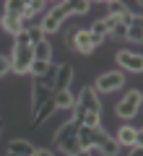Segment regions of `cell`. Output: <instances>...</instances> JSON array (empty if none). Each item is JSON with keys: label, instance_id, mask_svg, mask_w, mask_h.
<instances>
[{"label": "cell", "instance_id": "6", "mask_svg": "<svg viewBox=\"0 0 143 156\" xmlns=\"http://www.w3.org/2000/svg\"><path fill=\"white\" fill-rule=\"evenodd\" d=\"M125 86V73L122 70H112V73H104V76H99L96 78V83H94V91L96 94H112V91H117V89H122Z\"/></svg>", "mask_w": 143, "mask_h": 156}, {"label": "cell", "instance_id": "22", "mask_svg": "<svg viewBox=\"0 0 143 156\" xmlns=\"http://www.w3.org/2000/svg\"><path fill=\"white\" fill-rule=\"evenodd\" d=\"M44 5H47L44 0H31V3H26V11H23V18H21V21H23V23H29L34 16H37V13H42V11H44Z\"/></svg>", "mask_w": 143, "mask_h": 156}, {"label": "cell", "instance_id": "32", "mask_svg": "<svg viewBox=\"0 0 143 156\" xmlns=\"http://www.w3.org/2000/svg\"><path fill=\"white\" fill-rule=\"evenodd\" d=\"M130 156H143V148H138V146H133V148H130Z\"/></svg>", "mask_w": 143, "mask_h": 156}, {"label": "cell", "instance_id": "9", "mask_svg": "<svg viewBox=\"0 0 143 156\" xmlns=\"http://www.w3.org/2000/svg\"><path fill=\"white\" fill-rule=\"evenodd\" d=\"M117 62H120L125 70H130V73H141L143 70V57L138 55V52H130V50L117 52Z\"/></svg>", "mask_w": 143, "mask_h": 156}, {"label": "cell", "instance_id": "12", "mask_svg": "<svg viewBox=\"0 0 143 156\" xmlns=\"http://www.w3.org/2000/svg\"><path fill=\"white\" fill-rule=\"evenodd\" d=\"M52 112H57V109H55V101H52V99H50V101H44V104L39 107L37 112H34L31 128L37 130V128H39V125H42V122H47V120H50V117H52Z\"/></svg>", "mask_w": 143, "mask_h": 156}, {"label": "cell", "instance_id": "13", "mask_svg": "<svg viewBox=\"0 0 143 156\" xmlns=\"http://www.w3.org/2000/svg\"><path fill=\"white\" fill-rule=\"evenodd\" d=\"M117 23V18H109V16H104V18H99V21H94L91 26H88V34H96V37H104L107 39V34L112 31V26Z\"/></svg>", "mask_w": 143, "mask_h": 156}, {"label": "cell", "instance_id": "31", "mask_svg": "<svg viewBox=\"0 0 143 156\" xmlns=\"http://www.w3.org/2000/svg\"><path fill=\"white\" fill-rule=\"evenodd\" d=\"M31 156H55V151H50V148H34Z\"/></svg>", "mask_w": 143, "mask_h": 156}, {"label": "cell", "instance_id": "3", "mask_svg": "<svg viewBox=\"0 0 143 156\" xmlns=\"http://www.w3.org/2000/svg\"><path fill=\"white\" fill-rule=\"evenodd\" d=\"M68 16H70V5H68V3H57L55 8H50V11L44 13L39 29L44 31V37H47V34H55V31H60L63 21H65Z\"/></svg>", "mask_w": 143, "mask_h": 156}, {"label": "cell", "instance_id": "19", "mask_svg": "<svg viewBox=\"0 0 143 156\" xmlns=\"http://www.w3.org/2000/svg\"><path fill=\"white\" fill-rule=\"evenodd\" d=\"M31 52H34V60L50 62V57H52V44L44 39V42H39V44H31Z\"/></svg>", "mask_w": 143, "mask_h": 156}, {"label": "cell", "instance_id": "8", "mask_svg": "<svg viewBox=\"0 0 143 156\" xmlns=\"http://www.w3.org/2000/svg\"><path fill=\"white\" fill-rule=\"evenodd\" d=\"M117 146H125V148H133V146H138V148H143V133L138 128H130V125H125V128L117 130Z\"/></svg>", "mask_w": 143, "mask_h": 156}, {"label": "cell", "instance_id": "33", "mask_svg": "<svg viewBox=\"0 0 143 156\" xmlns=\"http://www.w3.org/2000/svg\"><path fill=\"white\" fill-rule=\"evenodd\" d=\"M76 156H88V151H78V154Z\"/></svg>", "mask_w": 143, "mask_h": 156}, {"label": "cell", "instance_id": "24", "mask_svg": "<svg viewBox=\"0 0 143 156\" xmlns=\"http://www.w3.org/2000/svg\"><path fill=\"white\" fill-rule=\"evenodd\" d=\"M73 122L83 125V128H102V115H81V117H76Z\"/></svg>", "mask_w": 143, "mask_h": 156}, {"label": "cell", "instance_id": "16", "mask_svg": "<svg viewBox=\"0 0 143 156\" xmlns=\"http://www.w3.org/2000/svg\"><path fill=\"white\" fill-rule=\"evenodd\" d=\"M0 26H3V31H5V34H13V37H16L18 31H26V23H23L21 18H16V16H5V13H3V21H0Z\"/></svg>", "mask_w": 143, "mask_h": 156}, {"label": "cell", "instance_id": "4", "mask_svg": "<svg viewBox=\"0 0 143 156\" xmlns=\"http://www.w3.org/2000/svg\"><path fill=\"white\" fill-rule=\"evenodd\" d=\"M109 138V133H107L104 128H78V143H81V148L83 151H88V148H99L104 140Z\"/></svg>", "mask_w": 143, "mask_h": 156}, {"label": "cell", "instance_id": "20", "mask_svg": "<svg viewBox=\"0 0 143 156\" xmlns=\"http://www.w3.org/2000/svg\"><path fill=\"white\" fill-rule=\"evenodd\" d=\"M23 11H26V3H23V0H5V3H3V13H5V16L23 18Z\"/></svg>", "mask_w": 143, "mask_h": 156}, {"label": "cell", "instance_id": "10", "mask_svg": "<svg viewBox=\"0 0 143 156\" xmlns=\"http://www.w3.org/2000/svg\"><path fill=\"white\" fill-rule=\"evenodd\" d=\"M70 81H73V65H70V62H63V65H57V76H55L52 94H55V91H65L68 86H70Z\"/></svg>", "mask_w": 143, "mask_h": 156}, {"label": "cell", "instance_id": "29", "mask_svg": "<svg viewBox=\"0 0 143 156\" xmlns=\"http://www.w3.org/2000/svg\"><path fill=\"white\" fill-rule=\"evenodd\" d=\"M109 34H112V37H117V39H125V34H127V26L117 21L115 26H112V31H109Z\"/></svg>", "mask_w": 143, "mask_h": 156}, {"label": "cell", "instance_id": "18", "mask_svg": "<svg viewBox=\"0 0 143 156\" xmlns=\"http://www.w3.org/2000/svg\"><path fill=\"white\" fill-rule=\"evenodd\" d=\"M141 16H133L130 18V23H127V34H125V39H127V42H135V44H138V42H141V39H143V26H141Z\"/></svg>", "mask_w": 143, "mask_h": 156}, {"label": "cell", "instance_id": "23", "mask_svg": "<svg viewBox=\"0 0 143 156\" xmlns=\"http://www.w3.org/2000/svg\"><path fill=\"white\" fill-rule=\"evenodd\" d=\"M125 13H127L125 3H120V0H109V3H107V16H109V18H117V21H120Z\"/></svg>", "mask_w": 143, "mask_h": 156}, {"label": "cell", "instance_id": "7", "mask_svg": "<svg viewBox=\"0 0 143 156\" xmlns=\"http://www.w3.org/2000/svg\"><path fill=\"white\" fill-rule=\"evenodd\" d=\"M34 60V52L31 47H13V57H11V70L18 73V76H26L29 65Z\"/></svg>", "mask_w": 143, "mask_h": 156}, {"label": "cell", "instance_id": "21", "mask_svg": "<svg viewBox=\"0 0 143 156\" xmlns=\"http://www.w3.org/2000/svg\"><path fill=\"white\" fill-rule=\"evenodd\" d=\"M55 76H57V65L50 62V65H47V73L39 76V78H34V83H39V86H44V89L52 91V86H55Z\"/></svg>", "mask_w": 143, "mask_h": 156}, {"label": "cell", "instance_id": "26", "mask_svg": "<svg viewBox=\"0 0 143 156\" xmlns=\"http://www.w3.org/2000/svg\"><path fill=\"white\" fill-rule=\"evenodd\" d=\"M26 37H29V42H31V44H39V42H44V39H47L42 29H39V26H31V23L26 26Z\"/></svg>", "mask_w": 143, "mask_h": 156}, {"label": "cell", "instance_id": "28", "mask_svg": "<svg viewBox=\"0 0 143 156\" xmlns=\"http://www.w3.org/2000/svg\"><path fill=\"white\" fill-rule=\"evenodd\" d=\"M13 47H31V42H29L26 31H18L16 37H13Z\"/></svg>", "mask_w": 143, "mask_h": 156}, {"label": "cell", "instance_id": "14", "mask_svg": "<svg viewBox=\"0 0 143 156\" xmlns=\"http://www.w3.org/2000/svg\"><path fill=\"white\" fill-rule=\"evenodd\" d=\"M52 101H55V109L68 112V109H73V104H76V96L70 94V89H65V91H55V94H52Z\"/></svg>", "mask_w": 143, "mask_h": 156}, {"label": "cell", "instance_id": "11", "mask_svg": "<svg viewBox=\"0 0 143 156\" xmlns=\"http://www.w3.org/2000/svg\"><path fill=\"white\" fill-rule=\"evenodd\" d=\"M50 99H52V91L50 89H44V86H39V83L31 86V112H37L44 101H50Z\"/></svg>", "mask_w": 143, "mask_h": 156}, {"label": "cell", "instance_id": "27", "mask_svg": "<svg viewBox=\"0 0 143 156\" xmlns=\"http://www.w3.org/2000/svg\"><path fill=\"white\" fill-rule=\"evenodd\" d=\"M68 5H70V13H78V16H83V13H88L91 3H88V0H68Z\"/></svg>", "mask_w": 143, "mask_h": 156}, {"label": "cell", "instance_id": "30", "mask_svg": "<svg viewBox=\"0 0 143 156\" xmlns=\"http://www.w3.org/2000/svg\"><path fill=\"white\" fill-rule=\"evenodd\" d=\"M11 73V57L0 55V76H8Z\"/></svg>", "mask_w": 143, "mask_h": 156}, {"label": "cell", "instance_id": "2", "mask_svg": "<svg viewBox=\"0 0 143 156\" xmlns=\"http://www.w3.org/2000/svg\"><path fill=\"white\" fill-rule=\"evenodd\" d=\"M70 112H73V120L81 115H102V101H99V94L94 91V86H83Z\"/></svg>", "mask_w": 143, "mask_h": 156}, {"label": "cell", "instance_id": "35", "mask_svg": "<svg viewBox=\"0 0 143 156\" xmlns=\"http://www.w3.org/2000/svg\"><path fill=\"white\" fill-rule=\"evenodd\" d=\"M0 125H3V122H0Z\"/></svg>", "mask_w": 143, "mask_h": 156}, {"label": "cell", "instance_id": "1", "mask_svg": "<svg viewBox=\"0 0 143 156\" xmlns=\"http://www.w3.org/2000/svg\"><path fill=\"white\" fill-rule=\"evenodd\" d=\"M55 146H57L65 156H76L78 151H83L81 143H78V122L65 120V122L57 128V133H55Z\"/></svg>", "mask_w": 143, "mask_h": 156}, {"label": "cell", "instance_id": "34", "mask_svg": "<svg viewBox=\"0 0 143 156\" xmlns=\"http://www.w3.org/2000/svg\"><path fill=\"white\" fill-rule=\"evenodd\" d=\"M5 156H21V154H5Z\"/></svg>", "mask_w": 143, "mask_h": 156}, {"label": "cell", "instance_id": "15", "mask_svg": "<svg viewBox=\"0 0 143 156\" xmlns=\"http://www.w3.org/2000/svg\"><path fill=\"white\" fill-rule=\"evenodd\" d=\"M34 148H37V146H34V143H29L26 138H13L11 143H8V154H21V156H31V154H34Z\"/></svg>", "mask_w": 143, "mask_h": 156}, {"label": "cell", "instance_id": "25", "mask_svg": "<svg viewBox=\"0 0 143 156\" xmlns=\"http://www.w3.org/2000/svg\"><path fill=\"white\" fill-rule=\"evenodd\" d=\"M99 154H102V156H117V154H120V146H117V140H115V138H107L104 143L99 146Z\"/></svg>", "mask_w": 143, "mask_h": 156}, {"label": "cell", "instance_id": "17", "mask_svg": "<svg viewBox=\"0 0 143 156\" xmlns=\"http://www.w3.org/2000/svg\"><path fill=\"white\" fill-rule=\"evenodd\" d=\"M73 47H76L81 55H91L94 52V47L88 44V29H81V31L73 34Z\"/></svg>", "mask_w": 143, "mask_h": 156}, {"label": "cell", "instance_id": "5", "mask_svg": "<svg viewBox=\"0 0 143 156\" xmlns=\"http://www.w3.org/2000/svg\"><path fill=\"white\" fill-rule=\"evenodd\" d=\"M141 101H143V91H141V89L127 91L125 99L117 104V117H122V120H130V117H135L138 109H141Z\"/></svg>", "mask_w": 143, "mask_h": 156}]
</instances>
